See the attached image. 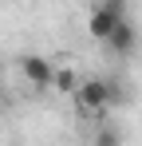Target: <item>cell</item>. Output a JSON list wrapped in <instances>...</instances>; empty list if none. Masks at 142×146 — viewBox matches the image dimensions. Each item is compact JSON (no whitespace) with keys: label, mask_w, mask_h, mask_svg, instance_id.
Segmentation results:
<instances>
[{"label":"cell","mask_w":142,"mask_h":146,"mask_svg":"<svg viewBox=\"0 0 142 146\" xmlns=\"http://www.w3.org/2000/svg\"><path fill=\"white\" fill-rule=\"evenodd\" d=\"M115 103H122V91H118V83H111V79H83L79 91H75V107L83 115H103Z\"/></svg>","instance_id":"6da1fadb"},{"label":"cell","mask_w":142,"mask_h":146,"mask_svg":"<svg viewBox=\"0 0 142 146\" xmlns=\"http://www.w3.org/2000/svg\"><path fill=\"white\" fill-rule=\"evenodd\" d=\"M126 20H130V8H126L122 0H107V4H95V8H91L87 32H91V40L107 44V40L118 32V24H126Z\"/></svg>","instance_id":"7a4b0ae2"},{"label":"cell","mask_w":142,"mask_h":146,"mask_svg":"<svg viewBox=\"0 0 142 146\" xmlns=\"http://www.w3.org/2000/svg\"><path fill=\"white\" fill-rule=\"evenodd\" d=\"M16 63H20V75L36 87V91H51V87H55V71H59V67H55L51 59L36 55V51H28V55H20Z\"/></svg>","instance_id":"3957f363"},{"label":"cell","mask_w":142,"mask_h":146,"mask_svg":"<svg viewBox=\"0 0 142 146\" xmlns=\"http://www.w3.org/2000/svg\"><path fill=\"white\" fill-rule=\"evenodd\" d=\"M103 48L111 51V55H118V59L134 55V51H138V28L130 24V20H126V24H118V32L107 40V44H103Z\"/></svg>","instance_id":"277c9868"},{"label":"cell","mask_w":142,"mask_h":146,"mask_svg":"<svg viewBox=\"0 0 142 146\" xmlns=\"http://www.w3.org/2000/svg\"><path fill=\"white\" fill-rule=\"evenodd\" d=\"M55 91H59V95H71V99H75V91H79V79H75V67H67V63H63V67L55 71Z\"/></svg>","instance_id":"5b68a950"},{"label":"cell","mask_w":142,"mask_h":146,"mask_svg":"<svg viewBox=\"0 0 142 146\" xmlns=\"http://www.w3.org/2000/svg\"><path fill=\"white\" fill-rule=\"evenodd\" d=\"M91 146H122V130L107 122V126H99V130H95V138H91Z\"/></svg>","instance_id":"8992f818"},{"label":"cell","mask_w":142,"mask_h":146,"mask_svg":"<svg viewBox=\"0 0 142 146\" xmlns=\"http://www.w3.org/2000/svg\"><path fill=\"white\" fill-rule=\"evenodd\" d=\"M0 99H4V67H0Z\"/></svg>","instance_id":"52a82bcc"}]
</instances>
